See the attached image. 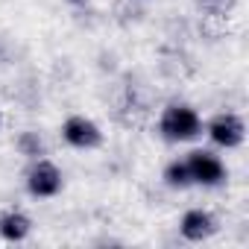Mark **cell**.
I'll list each match as a JSON object with an SVG mask.
<instances>
[{
    "label": "cell",
    "mask_w": 249,
    "mask_h": 249,
    "mask_svg": "<svg viewBox=\"0 0 249 249\" xmlns=\"http://www.w3.org/2000/svg\"><path fill=\"white\" fill-rule=\"evenodd\" d=\"M0 123H3V114H0Z\"/></svg>",
    "instance_id": "obj_10"
},
{
    "label": "cell",
    "mask_w": 249,
    "mask_h": 249,
    "mask_svg": "<svg viewBox=\"0 0 249 249\" xmlns=\"http://www.w3.org/2000/svg\"><path fill=\"white\" fill-rule=\"evenodd\" d=\"M30 234V217L24 211H9L0 217V237L3 240H24Z\"/></svg>",
    "instance_id": "obj_7"
},
{
    "label": "cell",
    "mask_w": 249,
    "mask_h": 249,
    "mask_svg": "<svg viewBox=\"0 0 249 249\" xmlns=\"http://www.w3.org/2000/svg\"><path fill=\"white\" fill-rule=\"evenodd\" d=\"M71 3H85V0H71Z\"/></svg>",
    "instance_id": "obj_9"
},
{
    "label": "cell",
    "mask_w": 249,
    "mask_h": 249,
    "mask_svg": "<svg viewBox=\"0 0 249 249\" xmlns=\"http://www.w3.org/2000/svg\"><path fill=\"white\" fill-rule=\"evenodd\" d=\"M161 132L170 141H191L202 132V120L191 106H170L161 117Z\"/></svg>",
    "instance_id": "obj_1"
},
{
    "label": "cell",
    "mask_w": 249,
    "mask_h": 249,
    "mask_svg": "<svg viewBox=\"0 0 249 249\" xmlns=\"http://www.w3.org/2000/svg\"><path fill=\"white\" fill-rule=\"evenodd\" d=\"M185 164H188L191 182H196V185H208L211 188V185H220L223 176H226V167H223L220 156H214L211 150H194L185 159Z\"/></svg>",
    "instance_id": "obj_2"
},
{
    "label": "cell",
    "mask_w": 249,
    "mask_h": 249,
    "mask_svg": "<svg viewBox=\"0 0 249 249\" xmlns=\"http://www.w3.org/2000/svg\"><path fill=\"white\" fill-rule=\"evenodd\" d=\"M208 138H211L217 147H226V150L237 147V144L243 141V120H240L237 114H231V111L217 114V117L208 123Z\"/></svg>",
    "instance_id": "obj_4"
},
{
    "label": "cell",
    "mask_w": 249,
    "mask_h": 249,
    "mask_svg": "<svg viewBox=\"0 0 249 249\" xmlns=\"http://www.w3.org/2000/svg\"><path fill=\"white\" fill-rule=\"evenodd\" d=\"M27 188H30V194H33V196H38V199L56 196V194H59V188H62V170H59L53 161L38 159V161L33 164L30 176H27Z\"/></svg>",
    "instance_id": "obj_3"
},
{
    "label": "cell",
    "mask_w": 249,
    "mask_h": 249,
    "mask_svg": "<svg viewBox=\"0 0 249 249\" xmlns=\"http://www.w3.org/2000/svg\"><path fill=\"white\" fill-rule=\"evenodd\" d=\"M164 179H167L173 188H185V185H191L188 164H185V161H173V164H167V170H164Z\"/></svg>",
    "instance_id": "obj_8"
},
{
    "label": "cell",
    "mask_w": 249,
    "mask_h": 249,
    "mask_svg": "<svg viewBox=\"0 0 249 249\" xmlns=\"http://www.w3.org/2000/svg\"><path fill=\"white\" fill-rule=\"evenodd\" d=\"M179 229H182V234L188 237V240H205V237H211L214 234V217L208 214V211H202V208H194V211H188L185 217H182V223H179Z\"/></svg>",
    "instance_id": "obj_6"
},
{
    "label": "cell",
    "mask_w": 249,
    "mask_h": 249,
    "mask_svg": "<svg viewBox=\"0 0 249 249\" xmlns=\"http://www.w3.org/2000/svg\"><path fill=\"white\" fill-rule=\"evenodd\" d=\"M62 138L76 147V150H91L100 144V129H97V123L76 114V117H68L65 120V126H62Z\"/></svg>",
    "instance_id": "obj_5"
}]
</instances>
